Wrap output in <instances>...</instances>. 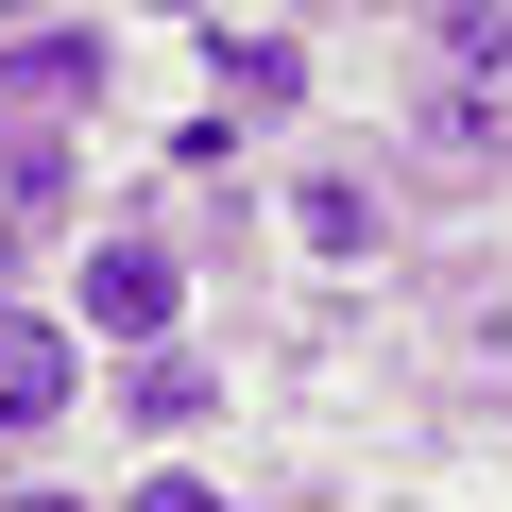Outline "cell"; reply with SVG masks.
I'll return each instance as SVG.
<instances>
[{
  "label": "cell",
  "mask_w": 512,
  "mask_h": 512,
  "mask_svg": "<svg viewBox=\"0 0 512 512\" xmlns=\"http://www.w3.org/2000/svg\"><path fill=\"white\" fill-rule=\"evenodd\" d=\"M427 52L461 86H512V0H461V18H427Z\"/></svg>",
  "instance_id": "cell-5"
},
{
  "label": "cell",
  "mask_w": 512,
  "mask_h": 512,
  "mask_svg": "<svg viewBox=\"0 0 512 512\" xmlns=\"http://www.w3.org/2000/svg\"><path fill=\"white\" fill-rule=\"evenodd\" d=\"M205 69H222L239 103H291V86H308V35H291V18H222V35H205Z\"/></svg>",
  "instance_id": "cell-4"
},
{
  "label": "cell",
  "mask_w": 512,
  "mask_h": 512,
  "mask_svg": "<svg viewBox=\"0 0 512 512\" xmlns=\"http://www.w3.org/2000/svg\"><path fill=\"white\" fill-rule=\"evenodd\" d=\"M171 291H188V256H171V239H137V222L86 239V325H103V342H171Z\"/></svg>",
  "instance_id": "cell-1"
},
{
  "label": "cell",
  "mask_w": 512,
  "mask_h": 512,
  "mask_svg": "<svg viewBox=\"0 0 512 512\" xmlns=\"http://www.w3.org/2000/svg\"><path fill=\"white\" fill-rule=\"evenodd\" d=\"M291 222H308L325 256H376V188H359V171H308V188H291Z\"/></svg>",
  "instance_id": "cell-6"
},
{
  "label": "cell",
  "mask_w": 512,
  "mask_h": 512,
  "mask_svg": "<svg viewBox=\"0 0 512 512\" xmlns=\"http://www.w3.org/2000/svg\"><path fill=\"white\" fill-rule=\"evenodd\" d=\"M0 86H18V103H69V86H103V18H35V35H0Z\"/></svg>",
  "instance_id": "cell-3"
},
{
  "label": "cell",
  "mask_w": 512,
  "mask_h": 512,
  "mask_svg": "<svg viewBox=\"0 0 512 512\" xmlns=\"http://www.w3.org/2000/svg\"><path fill=\"white\" fill-rule=\"evenodd\" d=\"M120 393H137V427H205V393H222V376H205V359H137Z\"/></svg>",
  "instance_id": "cell-7"
},
{
  "label": "cell",
  "mask_w": 512,
  "mask_h": 512,
  "mask_svg": "<svg viewBox=\"0 0 512 512\" xmlns=\"http://www.w3.org/2000/svg\"><path fill=\"white\" fill-rule=\"evenodd\" d=\"M120 512H239V495H222V478H188V461H154V478H137Z\"/></svg>",
  "instance_id": "cell-8"
},
{
  "label": "cell",
  "mask_w": 512,
  "mask_h": 512,
  "mask_svg": "<svg viewBox=\"0 0 512 512\" xmlns=\"http://www.w3.org/2000/svg\"><path fill=\"white\" fill-rule=\"evenodd\" d=\"M0 512H86V495H0Z\"/></svg>",
  "instance_id": "cell-9"
},
{
  "label": "cell",
  "mask_w": 512,
  "mask_h": 512,
  "mask_svg": "<svg viewBox=\"0 0 512 512\" xmlns=\"http://www.w3.org/2000/svg\"><path fill=\"white\" fill-rule=\"evenodd\" d=\"M52 410H69V325L0 308V444H18V427H52Z\"/></svg>",
  "instance_id": "cell-2"
},
{
  "label": "cell",
  "mask_w": 512,
  "mask_h": 512,
  "mask_svg": "<svg viewBox=\"0 0 512 512\" xmlns=\"http://www.w3.org/2000/svg\"><path fill=\"white\" fill-rule=\"evenodd\" d=\"M0 495H18V478H0Z\"/></svg>",
  "instance_id": "cell-10"
}]
</instances>
